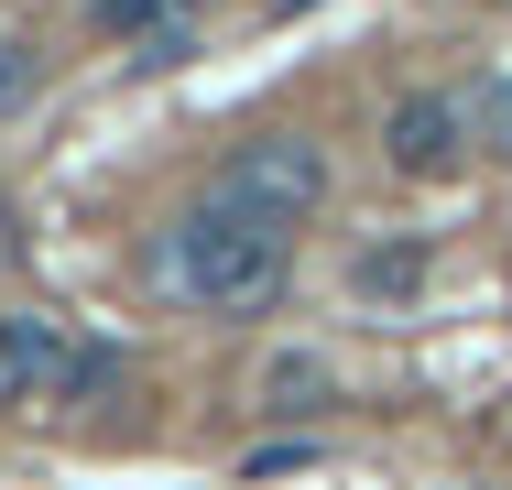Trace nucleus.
Instances as JSON below:
<instances>
[{"instance_id":"7","label":"nucleus","mask_w":512,"mask_h":490,"mask_svg":"<svg viewBox=\"0 0 512 490\" xmlns=\"http://www.w3.org/2000/svg\"><path fill=\"white\" fill-rule=\"evenodd\" d=\"M11 88H22V66H11V44H0V98H11Z\"/></svg>"},{"instance_id":"4","label":"nucleus","mask_w":512,"mask_h":490,"mask_svg":"<svg viewBox=\"0 0 512 490\" xmlns=\"http://www.w3.org/2000/svg\"><path fill=\"white\" fill-rule=\"evenodd\" d=\"M382 142H393V164H404V175H447V164H458V142H469V109H458L447 88H414L404 109H393V131H382Z\"/></svg>"},{"instance_id":"5","label":"nucleus","mask_w":512,"mask_h":490,"mask_svg":"<svg viewBox=\"0 0 512 490\" xmlns=\"http://www.w3.org/2000/svg\"><path fill=\"white\" fill-rule=\"evenodd\" d=\"M88 22H99V33H142L153 55H186L197 0H88Z\"/></svg>"},{"instance_id":"6","label":"nucleus","mask_w":512,"mask_h":490,"mask_svg":"<svg viewBox=\"0 0 512 490\" xmlns=\"http://www.w3.org/2000/svg\"><path fill=\"white\" fill-rule=\"evenodd\" d=\"M414 284H425L414 251H360V294H414Z\"/></svg>"},{"instance_id":"2","label":"nucleus","mask_w":512,"mask_h":490,"mask_svg":"<svg viewBox=\"0 0 512 490\" xmlns=\"http://www.w3.org/2000/svg\"><path fill=\"white\" fill-rule=\"evenodd\" d=\"M218 196H229V207H262L273 229H295V218L327 207V153L295 142V131H262V142H240V153L218 164Z\"/></svg>"},{"instance_id":"3","label":"nucleus","mask_w":512,"mask_h":490,"mask_svg":"<svg viewBox=\"0 0 512 490\" xmlns=\"http://www.w3.org/2000/svg\"><path fill=\"white\" fill-rule=\"evenodd\" d=\"M109 360L99 349H66L55 316H0V403H33V392H88Z\"/></svg>"},{"instance_id":"1","label":"nucleus","mask_w":512,"mask_h":490,"mask_svg":"<svg viewBox=\"0 0 512 490\" xmlns=\"http://www.w3.org/2000/svg\"><path fill=\"white\" fill-rule=\"evenodd\" d=\"M284 229L262 218V207H229V196H207L175 218V240H164V284L207 305V316H262L273 294H284Z\"/></svg>"}]
</instances>
